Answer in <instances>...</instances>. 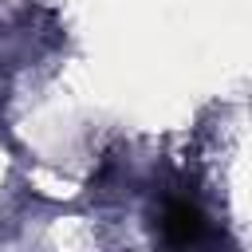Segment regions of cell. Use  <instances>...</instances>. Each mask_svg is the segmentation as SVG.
I'll return each instance as SVG.
<instances>
[{
	"label": "cell",
	"instance_id": "cell-1",
	"mask_svg": "<svg viewBox=\"0 0 252 252\" xmlns=\"http://www.w3.org/2000/svg\"><path fill=\"white\" fill-rule=\"evenodd\" d=\"M165 236L173 244H185V240H197L201 236V213L189 209V205H173L165 213Z\"/></svg>",
	"mask_w": 252,
	"mask_h": 252
}]
</instances>
